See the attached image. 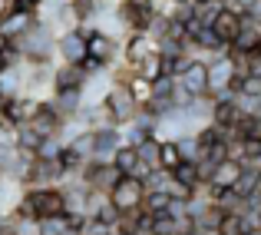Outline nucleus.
Wrapping results in <instances>:
<instances>
[{"label": "nucleus", "instance_id": "1", "mask_svg": "<svg viewBox=\"0 0 261 235\" xmlns=\"http://www.w3.org/2000/svg\"><path fill=\"white\" fill-rule=\"evenodd\" d=\"M23 63H57V33L50 24L37 20L23 37L17 40Z\"/></svg>", "mask_w": 261, "mask_h": 235}, {"label": "nucleus", "instance_id": "2", "mask_svg": "<svg viewBox=\"0 0 261 235\" xmlns=\"http://www.w3.org/2000/svg\"><path fill=\"white\" fill-rule=\"evenodd\" d=\"M106 109H109V116H113L116 126H126V123L136 120V113H139V103L133 100L129 86L113 83V86H109V96H106Z\"/></svg>", "mask_w": 261, "mask_h": 235}, {"label": "nucleus", "instance_id": "3", "mask_svg": "<svg viewBox=\"0 0 261 235\" xmlns=\"http://www.w3.org/2000/svg\"><path fill=\"white\" fill-rule=\"evenodd\" d=\"M86 57L93 60V63H99L102 70H113L116 63H119V43H116V40H109L106 33H89L86 37Z\"/></svg>", "mask_w": 261, "mask_h": 235}, {"label": "nucleus", "instance_id": "4", "mask_svg": "<svg viewBox=\"0 0 261 235\" xmlns=\"http://www.w3.org/2000/svg\"><path fill=\"white\" fill-rule=\"evenodd\" d=\"M142 196H146V189H142L139 179L122 176L119 182L113 185V192H109V202H113L119 212H133V209H139V205H142Z\"/></svg>", "mask_w": 261, "mask_h": 235}, {"label": "nucleus", "instance_id": "5", "mask_svg": "<svg viewBox=\"0 0 261 235\" xmlns=\"http://www.w3.org/2000/svg\"><path fill=\"white\" fill-rule=\"evenodd\" d=\"M205 66H208V96L228 93L231 80H235V66H231L228 53H222V57H208Z\"/></svg>", "mask_w": 261, "mask_h": 235}, {"label": "nucleus", "instance_id": "6", "mask_svg": "<svg viewBox=\"0 0 261 235\" xmlns=\"http://www.w3.org/2000/svg\"><path fill=\"white\" fill-rule=\"evenodd\" d=\"M33 24H37L33 13H23V10H13L10 7V10L0 13V40H4V43H17Z\"/></svg>", "mask_w": 261, "mask_h": 235}, {"label": "nucleus", "instance_id": "7", "mask_svg": "<svg viewBox=\"0 0 261 235\" xmlns=\"http://www.w3.org/2000/svg\"><path fill=\"white\" fill-rule=\"evenodd\" d=\"M43 109V100H37V96H27V93H20V96H13V100H7L4 103V109H0V116H7V120L13 123V126H20V123H30L33 116Z\"/></svg>", "mask_w": 261, "mask_h": 235}, {"label": "nucleus", "instance_id": "8", "mask_svg": "<svg viewBox=\"0 0 261 235\" xmlns=\"http://www.w3.org/2000/svg\"><path fill=\"white\" fill-rule=\"evenodd\" d=\"M86 60V40L80 37V30H66L57 37V63L80 66Z\"/></svg>", "mask_w": 261, "mask_h": 235}, {"label": "nucleus", "instance_id": "9", "mask_svg": "<svg viewBox=\"0 0 261 235\" xmlns=\"http://www.w3.org/2000/svg\"><path fill=\"white\" fill-rule=\"evenodd\" d=\"M149 53H155V43L146 37V33H129V37L119 43V57H122V63L133 66V70L149 57Z\"/></svg>", "mask_w": 261, "mask_h": 235}, {"label": "nucleus", "instance_id": "10", "mask_svg": "<svg viewBox=\"0 0 261 235\" xmlns=\"http://www.w3.org/2000/svg\"><path fill=\"white\" fill-rule=\"evenodd\" d=\"M175 83L189 96H205V93H208V66H205V60H192V66Z\"/></svg>", "mask_w": 261, "mask_h": 235}, {"label": "nucleus", "instance_id": "11", "mask_svg": "<svg viewBox=\"0 0 261 235\" xmlns=\"http://www.w3.org/2000/svg\"><path fill=\"white\" fill-rule=\"evenodd\" d=\"M109 86H113V77H109V70L96 73V77H86L83 89H80V96H83V106H99V103H106Z\"/></svg>", "mask_w": 261, "mask_h": 235}, {"label": "nucleus", "instance_id": "12", "mask_svg": "<svg viewBox=\"0 0 261 235\" xmlns=\"http://www.w3.org/2000/svg\"><path fill=\"white\" fill-rule=\"evenodd\" d=\"M96 139V153H93V162H113V153L122 146V136H119V126H109V129H96L93 133Z\"/></svg>", "mask_w": 261, "mask_h": 235}, {"label": "nucleus", "instance_id": "13", "mask_svg": "<svg viewBox=\"0 0 261 235\" xmlns=\"http://www.w3.org/2000/svg\"><path fill=\"white\" fill-rule=\"evenodd\" d=\"M242 169H245L242 162H235V159H225V162H218L215 169L208 172V179H205V182H208L212 189H231V185L238 182V176H242Z\"/></svg>", "mask_w": 261, "mask_h": 235}, {"label": "nucleus", "instance_id": "14", "mask_svg": "<svg viewBox=\"0 0 261 235\" xmlns=\"http://www.w3.org/2000/svg\"><path fill=\"white\" fill-rule=\"evenodd\" d=\"M86 83V73L80 66H70V63H57L53 66V93H63V89H83Z\"/></svg>", "mask_w": 261, "mask_h": 235}, {"label": "nucleus", "instance_id": "15", "mask_svg": "<svg viewBox=\"0 0 261 235\" xmlns=\"http://www.w3.org/2000/svg\"><path fill=\"white\" fill-rule=\"evenodd\" d=\"M208 30L215 33V37L222 40L225 46H231V43H235V37L242 33V24H238V17H235V13H228V10L222 7V13L215 17V24H212Z\"/></svg>", "mask_w": 261, "mask_h": 235}, {"label": "nucleus", "instance_id": "16", "mask_svg": "<svg viewBox=\"0 0 261 235\" xmlns=\"http://www.w3.org/2000/svg\"><path fill=\"white\" fill-rule=\"evenodd\" d=\"M23 93V63L17 66H7L4 73H0V100H13V96Z\"/></svg>", "mask_w": 261, "mask_h": 235}, {"label": "nucleus", "instance_id": "17", "mask_svg": "<svg viewBox=\"0 0 261 235\" xmlns=\"http://www.w3.org/2000/svg\"><path fill=\"white\" fill-rule=\"evenodd\" d=\"M235 120H238L235 96H231V93L215 96V106H212V126H231Z\"/></svg>", "mask_w": 261, "mask_h": 235}, {"label": "nucleus", "instance_id": "18", "mask_svg": "<svg viewBox=\"0 0 261 235\" xmlns=\"http://www.w3.org/2000/svg\"><path fill=\"white\" fill-rule=\"evenodd\" d=\"M10 143L20 149V153H37V146L43 139H40V133L30 126V123H20L17 129H13V136H10Z\"/></svg>", "mask_w": 261, "mask_h": 235}, {"label": "nucleus", "instance_id": "19", "mask_svg": "<svg viewBox=\"0 0 261 235\" xmlns=\"http://www.w3.org/2000/svg\"><path fill=\"white\" fill-rule=\"evenodd\" d=\"M172 179H175V182H182V185H189L192 192L205 182L202 172H198V162H178L175 169H172Z\"/></svg>", "mask_w": 261, "mask_h": 235}, {"label": "nucleus", "instance_id": "20", "mask_svg": "<svg viewBox=\"0 0 261 235\" xmlns=\"http://www.w3.org/2000/svg\"><path fill=\"white\" fill-rule=\"evenodd\" d=\"M231 192H235L238 199H251L258 192V169H251V166H245L242 176H238V182L231 185Z\"/></svg>", "mask_w": 261, "mask_h": 235}, {"label": "nucleus", "instance_id": "21", "mask_svg": "<svg viewBox=\"0 0 261 235\" xmlns=\"http://www.w3.org/2000/svg\"><path fill=\"white\" fill-rule=\"evenodd\" d=\"M175 149H178V159H182V162H202V156H205V149L198 146L195 136H182V139H175Z\"/></svg>", "mask_w": 261, "mask_h": 235}, {"label": "nucleus", "instance_id": "22", "mask_svg": "<svg viewBox=\"0 0 261 235\" xmlns=\"http://www.w3.org/2000/svg\"><path fill=\"white\" fill-rule=\"evenodd\" d=\"M169 202H172L169 192H146L139 209L146 212V216H162V212H169Z\"/></svg>", "mask_w": 261, "mask_h": 235}, {"label": "nucleus", "instance_id": "23", "mask_svg": "<svg viewBox=\"0 0 261 235\" xmlns=\"http://www.w3.org/2000/svg\"><path fill=\"white\" fill-rule=\"evenodd\" d=\"M66 149H73V153H76L80 159H83V162H89V159H93V153H96L93 129H83V133H80V136H76V139H73V143H70Z\"/></svg>", "mask_w": 261, "mask_h": 235}, {"label": "nucleus", "instance_id": "24", "mask_svg": "<svg viewBox=\"0 0 261 235\" xmlns=\"http://www.w3.org/2000/svg\"><path fill=\"white\" fill-rule=\"evenodd\" d=\"M136 77L146 80V83L159 80V77H162V57H159V53H149V57L142 60L139 66H136Z\"/></svg>", "mask_w": 261, "mask_h": 235}, {"label": "nucleus", "instance_id": "25", "mask_svg": "<svg viewBox=\"0 0 261 235\" xmlns=\"http://www.w3.org/2000/svg\"><path fill=\"white\" fill-rule=\"evenodd\" d=\"M113 166L122 172V176H133V169L139 166V156H136V149H129V146H119L113 153Z\"/></svg>", "mask_w": 261, "mask_h": 235}, {"label": "nucleus", "instance_id": "26", "mask_svg": "<svg viewBox=\"0 0 261 235\" xmlns=\"http://www.w3.org/2000/svg\"><path fill=\"white\" fill-rule=\"evenodd\" d=\"M136 156H139L142 166H149V169H159V139H152V136H149L146 143H139V146H136Z\"/></svg>", "mask_w": 261, "mask_h": 235}, {"label": "nucleus", "instance_id": "27", "mask_svg": "<svg viewBox=\"0 0 261 235\" xmlns=\"http://www.w3.org/2000/svg\"><path fill=\"white\" fill-rule=\"evenodd\" d=\"M89 219H93V222H99V225H106V229H116V225H119V219H122V212H119V209H116V205L106 199V202H102V205H99V209H96Z\"/></svg>", "mask_w": 261, "mask_h": 235}, {"label": "nucleus", "instance_id": "28", "mask_svg": "<svg viewBox=\"0 0 261 235\" xmlns=\"http://www.w3.org/2000/svg\"><path fill=\"white\" fill-rule=\"evenodd\" d=\"M258 43H261V33H258V27H251V30H242V33L235 37L231 50H238V53H251V57H255Z\"/></svg>", "mask_w": 261, "mask_h": 235}, {"label": "nucleus", "instance_id": "29", "mask_svg": "<svg viewBox=\"0 0 261 235\" xmlns=\"http://www.w3.org/2000/svg\"><path fill=\"white\" fill-rule=\"evenodd\" d=\"M218 13H222V0H205V4H195V20L202 27H212Z\"/></svg>", "mask_w": 261, "mask_h": 235}, {"label": "nucleus", "instance_id": "30", "mask_svg": "<svg viewBox=\"0 0 261 235\" xmlns=\"http://www.w3.org/2000/svg\"><path fill=\"white\" fill-rule=\"evenodd\" d=\"M175 93V77H159L149 83V100H172Z\"/></svg>", "mask_w": 261, "mask_h": 235}, {"label": "nucleus", "instance_id": "31", "mask_svg": "<svg viewBox=\"0 0 261 235\" xmlns=\"http://www.w3.org/2000/svg\"><path fill=\"white\" fill-rule=\"evenodd\" d=\"M7 225H10L13 235H40V219H20V216H10L4 219Z\"/></svg>", "mask_w": 261, "mask_h": 235}, {"label": "nucleus", "instance_id": "32", "mask_svg": "<svg viewBox=\"0 0 261 235\" xmlns=\"http://www.w3.org/2000/svg\"><path fill=\"white\" fill-rule=\"evenodd\" d=\"M119 136H122V146H129V149H136L139 143L149 139V133H146L142 126H136V123H126V126H119Z\"/></svg>", "mask_w": 261, "mask_h": 235}, {"label": "nucleus", "instance_id": "33", "mask_svg": "<svg viewBox=\"0 0 261 235\" xmlns=\"http://www.w3.org/2000/svg\"><path fill=\"white\" fill-rule=\"evenodd\" d=\"M60 153H63V143H60L57 136H46V139L37 146V159H43V162H57Z\"/></svg>", "mask_w": 261, "mask_h": 235}, {"label": "nucleus", "instance_id": "34", "mask_svg": "<svg viewBox=\"0 0 261 235\" xmlns=\"http://www.w3.org/2000/svg\"><path fill=\"white\" fill-rule=\"evenodd\" d=\"M66 232H70V219L66 216L40 219V235H66Z\"/></svg>", "mask_w": 261, "mask_h": 235}, {"label": "nucleus", "instance_id": "35", "mask_svg": "<svg viewBox=\"0 0 261 235\" xmlns=\"http://www.w3.org/2000/svg\"><path fill=\"white\" fill-rule=\"evenodd\" d=\"M215 232H218V235H248V232H245V222H242V216H235V212H225Z\"/></svg>", "mask_w": 261, "mask_h": 235}, {"label": "nucleus", "instance_id": "36", "mask_svg": "<svg viewBox=\"0 0 261 235\" xmlns=\"http://www.w3.org/2000/svg\"><path fill=\"white\" fill-rule=\"evenodd\" d=\"M178 162H182V159H178V149H175V143H159V169L172 172Z\"/></svg>", "mask_w": 261, "mask_h": 235}, {"label": "nucleus", "instance_id": "37", "mask_svg": "<svg viewBox=\"0 0 261 235\" xmlns=\"http://www.w3.org/2000/svg\"><path fill=\"white\" fill-rule=\"evenodd\" d=\"M13 162H17V146L10 139H0V169H4V176L13 169Z\"/></svg>", "mask_w": 261, "mask_h": 235}, {"label": "nucleus", "instance_id": "38", "mask_svg": "<svg viewBox=\"0 0 261 235\" xmlns=\"http://www.w3.org/2000/svg\"><path fill=\"white\" fill-rule=\"evenodd\" d=\"M129 93H133V100L142 106V103H149V83L139 80V77H133V83H129Z\"/></svg>", "mask_w": 261, "mask_h": 235}, {"label": "nucleus", "instance_id": "39", "mask_svg": "<svg viewBox=\"0 0 261 235\" xmlns=\"http://www.w3.org/2000/svg\"><path fill=\"white\" fill-rule=\"evenodd\" d=\"M248 17L261 27V0H248Z\"/></svg>", "mask_w": 261, "mask_h": 235}, {"label": "nucleus", "instance_id": "40", "mask_svg": "<svg viewBox=\"0 0 261 235\" xmlns=\"http://www.w3.org/2000/svg\"><path fill=\"white\" fill-rule=\"evenodd\" d=\"M122 7H149L152 4V0H119ZM149 10H152V7H149Z\"/></svg>", "mask_w": 261, "mask_h": 235}, {"label": "nucleus", "instance_id": "41", "mask_svg": "<svg viewBox=\"0 0 261 235\" xmlns=\"http://www.w3.org/2000/svg\"><path fill=\"white\" fill-rule=\"evenodd\" d=\"M46 7H60V4H66V0H43Z\"/></svg>", "mask_w": 261, "mask_h": 235}, {"label": "nucleus", "instance_id": "42", "mask_svg": "<svg viewBox=\"0 0 261 235\" xmlns=\"http://www.w3.org/2000/svg\"><path fill=\"white\" fill-rule=\"evenodd\" d=\"M255 196L261 199V172H258V192H255Z\"/></svg>", "mask_w": 261, "mask_h": 235}, {"label": "nucleus", "instance_id": "43", "mask_svg": "<svg viewBox=\"0 0 261 235\" xmlns=\"http://www.w3.org/2000/svg\"><path fill=\"white\" fill-rule=\"evenodd\" d=\"M248 235H261V229H258V232H248Z\"/></svg>", "mask_w": 261, "mask_h": 235}, {"label": "nucleus", "instance_id": "44", "mask_svg": "<svg viewBox=\"0 0 261 235\" xmlns=\"http://www.w3.org/2000/svg\"><path fill=\"white\" fill-rule=\"evenodd\" d=\"M192 4H205V0H192Z\"/></svg>", "mask_w": 261, "mask_h": 235}, {"label": "nucleus", "instance_id": "45", "mask_svg": "<svg viewBox=\"0 0 261 235\" xmlns=\"http://www.w3.org/2000/svg\"><path fill=\"white\" fill-rule=\"evenodd\" d=\"M4 4H13V0H4Z\"/></svg>", "mask_w": 261, "mask_h": 235}, {"label": "nucleus", "instance_id": "46", "mask_svg": "<svg viewBox=\"0 0 261 235\" xmlns=\"http://www.w3.org/2000/svg\"><path fill=\"white\" fill-rule=\"evenodd\" d=\"M0 109H4V100H0Z\"/></svg>", "mask_w": 261, "mask_h": 235}, {"label": "nucleus", "instance_id": "47", "mask_svg": "<svg viewBox=\"0 0 261 235\" xmlns=\"http://www.w3.org/2000/svg\"><path fill=\"white\" fill-rule=\"evenodd\" d=\"M0 179H4V169H0Z\"/></svg>", "mask_w": 261, "mask_h": 235}, {"label": "nucleus", "instance_id": "48", "mask_svg": "<svg viewBox=\"0 0 261 235\" xmlns=\"http://www.w3.org/2000/svg\"><path fill=\"white\" fill-rule=\"evenodd\" d=\"M242 4H248V0H242Z\"/></svg>", "mask_w": 261, "mask_h": 235}]
</instances>
